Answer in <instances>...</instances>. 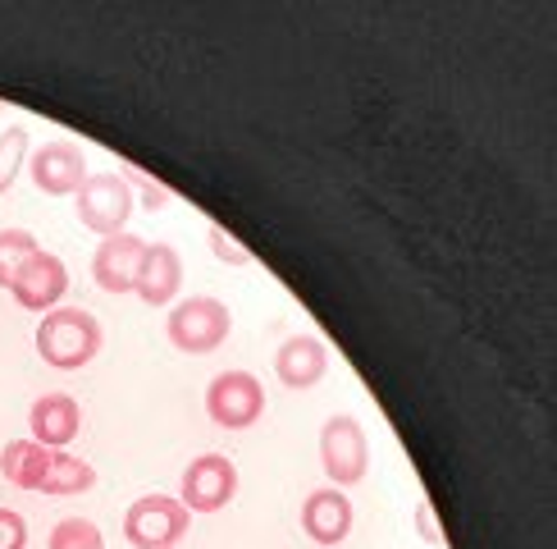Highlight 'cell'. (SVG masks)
<instances>
[{
    "instance_id": "obj_1",
    "label": "cell",
    "mask_w": 557,
    "mask_h": 549,
    "mask_svg": "<svg viewBox=\"0 0 557 549\" xmlns=\"http://www.w3.org/2000/svg\"><path fill=\"white\" fill-rule=\"evenodd\" d=\"M37 353L55 371H78L101 353V320L83 307H55L37 326Z\"/></svg>"
},
{
    "instance_id": "obj_2",
    "label": "cell",
    "mask_w": 557,
    "mask_h": 549,
    "mask_svg": "<svg viewBox=\"0 0 557 549\" xmlns=\"http://www.w3.org/2000/svg\"><path fill=\"white\" fill-rule=\"evenodd\" d=\"M228 307L220 297H183V303L165 316V339L174 343L178 353H215L220 343L228 339Z\"/></svg>"
},
{
    "instance_id": "obj_3",
    "label": "cell",
    "mask_w": 557,
    "mask_h": 549,
    "mask_svg": "<svg viewBox=\"0 0 557 549\" xmlns=\"http://www.w3.org/2000/svg\"><path fill=\"white\" fill-rule=\"evenodd\" d=\"M133 188L124 183V174L114 170H101V174H87V183L74 193V206H78V220L83 229H91V234H124L128 229V216H133Z\"/></svg>"
},
{
    "instance_id": "obj_4",
    "label": "cell",
    "mask_w": 557,
    "mask_h": 549,
    "mask_svg": "<svg viewBox=\"0 0 557 549\" xmlns=\"http://www.w3.org/2000/svg\"><path fill=\"white\" fill-rule=\"evenodd\" d=\"M193 513L183 509L170 495H143L137 503H128L124 513V540L133 549H174L183 536H188Z\"/></svg>"
},
{
    "instance_id": "obj_5",
    "label": "cell",
    "mask_w": 557,
    "mask_h": 549,
    "mask_svg": "<svg viewBox=\"0 0 557 549\" xmlns=\"http://www.w3.org/2000/svg\"><path fill=\"white\" fill-rule=\"evenodd\" d=\"M261 412H265V389L251 371H220L206 385V417L224 430L257 426Z\"/></svg>"
},
{
    "instance_id": "obj_6",
    "label": "cell",
    "mask_w": 557,
    "mask_h": 549,
    "mask_svg": "<svg viewBox=\"0 0 557 549\" xmlns=\"http://www.w3.org/2000/svg\"><path fill=\"white\" fill-rule=\"evenodd\" d=\"M320 467L334 486H357L370 467V444L357 417H330L320 426Z\"/></svg>"
},
{
    "instance_id": "obj_7",
    "label": "cell",
    "mask_w": 557,
    "mask_h": 549,
    "mask_svg": "<svg viewBox=\"0 0 557 549\" xmlns=\"http://www.w3.org/2000/svg\"><path fill=\"white\" fill-rule=\"evenodd\" d=\"M178 503L188 513H220L228 499L238 495V467L234 457L224 453H201L188 463V472H183V486H178Z\"/></svg>"
},
{
    "instance_id": "obj_8",
    "label": "cell",
    "mask_w": 557,
    "mask_h": 549,
    "mask_svg": "<svg viewBox=\"0 0 557 549\" xmlns=\"http://www.w3.org/2000/svg\"><path fill=\"white\" fill-rule=\"evenodd\" d=\"M10 293L23 312H55V303L69 293V270L55 252H37V257H28L23 270L14 274Z\"/></svg>"
},
{
    "instance_id": "obj_9",
    "label": "cell",
    "mask_w": 557,
    "mask_h": 549,
    "mask_svg": "<svg viewBox=\"0 0 557 549\" xmlns=\"http://www.w3.org/2000/svg\"><path fill=\"white\" fill-rule=\"evenodd\" d=\"M28 174L46 197H74L87 183V160L74 143H46L28 156Z\"/></svg>"
},
{
    "instance_id": "obj_10",
    "label": "cell",
    "mask_w": 557,
    "mask_h": 549,
    "mask_svg": "<svg viewBox=\"0 0 557 549\" xmlns=\"http://www.w3.org/2000/svg\"><path fill=\"white\" fill-rule=\"evenodd\" d=\"M143 252H147V243L137 234H128V229H124V234L101 239L97 252H91V280H97V289H106V293H133Z\"/></svg>"
},
{
    "instance_id": "obj_11",
    "label": "cell",
    "mask_w": 557,
    "mask_h": 549,
    "mask_svg": "<svg viewBox=\"0 0 557 549\" xmlns=\"http://www.w3.org/2000/svg\"><path fill=\"white\" fill-rule=\"evenodd\" d=\"M178 284H183V257L170 243H147L143 266H137V280H133V293L143 297L147 307H170Z\"/></svg>"
},
{
    "instance_id": "obj_12",
    "label": "cell",
    "mask_w": 557,
    "mask_h": 549,
    "mask_svg": "<svg viewBox=\"0 0 557 549\" xmlns=\"http://www.w3.org/2000/svg\"><path fill=\"white\" fill-rule=\"evenodd\" d=\"M301 532H307L315 545H338L347 532H352V499H347L338 486L311 490L307 503H301Z\"/></svg>"
},
{
    "instance_id": "obj_13",
    "label": "cell",
    "mask_w": 557,
    "mask_h": 549,
    "mask_svg": "<svg viewBox=\"0 0 557 549\" xmlns=\"http://www.w3.org/2000/svg\"><path fill=\"white\" fill-rule=\"evenodd\" d=\"M324 371H330V349H324L315 334H293L284 349L274 353V376L288 389H311L324 380Z\"/></svg>"
},
{
    "instance_id": "obj_14",
    "label": "cell",
    "mask_w": 557,
    "mask_h": 549,
    "mask_svg": "<svg viewBox=\"0 0 557 549\" xmlns=\"http://www.w3.org/2000/svg\"><path fill=\"white\" fill-rule=\"evenodd\" d=\"M28 426H33V440L41 449H64L83 426L78 399L74 394H41L28 412Z\"/></svg>"
},
{
    "instance_id": "obj_15",
    "label": "cell",
    "mask_w": 557,
    "mask_h": 549,
    "mask_svg": "<svg viewBox=\"0 0 557 549\" xmlns=\"http://www.w3.org/2000/svg\"><path fill=\"white\" fill-rule=\"evenodd\" d=\"M60 449H41L37 440H10L5 449H0V476L10 480L14 490H41V476L46 467H51V457Z\"/></svg>"
},
{
    "instance_id": "obj_16",
    "label": "cell",
    "mask_w": 557,
    "mask_h": 549,
    "mask_svg": "<svg viewBox=\"0 0 557 549\" xmlns=\"http://www.w3.org/2000/svg\"><path fill=\"white\" fill-rule=\"evenodd\" d=\"M97 486V472H91L83 457H69L64 449L51 457V467H46V476H41V490L37 495H83V490H91Z\"/></svg>"
},
{
    "instance_id": "obj_17",
    "label": "cell",
    "mask_w": 557,
    "mask_h": 549,
    "mask_svg": "<svg viewBox=\"0 0 557 549\" xmlns=\"http://www.w3.org/2000/svg\"><path fill=\"white\" fill-rule=\"evenodd\" d=\"M37 239L28 234V229H0V289L14 284V274L23 270V261L37 257Z\"/></svg>"
},
{
    "instance_id": "obj_18",
    "label": "cell",
    "mask_w": 557,
    "mask_h": 549,
    "mask_svg": "<svg viewBox=\"0 0 557 549\" xmlns=\"http://www.w3.org/2000/svg\"><path fill=\"white\" fill-rule=\"evenodd\" d=\"M46 549H106V540H101V526L91 517H64V522H55Z\"/></svg>"
},
{
    "instance_id": "obj_19",
    "label": "cell",
    "mask_w": 557,
    "mask_h": 549,
    "mask_svg": "<svg viewBox=\"0 0 557 549\" xmlns=\"http://www.w3.org/2000/svg\"><path fill=\"white\" fill-rule=\"evenodd\" d=\"M23 166H28V129H5L0 133V193L14 188Z\"/></svg>"
},
{
    "instance_id": "obj_20",
    "label": "cell",
    "mask_w": 557,
    "mask_h": 549,
    "mask_svg": "<svg viewBox=\"0 0 557 549\" xmlns=\"http://www.w3.org/2000/svg\"><path fill=\"white\" fill-rule=\"evenodd\" d=\"M206 234H211V252H215L220 261H228V266H251V261H257V257H251V252H247L243 243L228 239L220 224H211V229H206Z\"/></svg>"
},
{
    "instance_id": "obj_21",
    "label": "cell",
    "mask_w": 557,
    "mask_h": 549,
    "mask_svg": "<svg viewBox=\"0 0 557 549\" xmlns=\"http://www.w3.org/2000/svg\"><path fill=\"white\" fill-rule=\"evenodd\" d=\"M416 532H421V540H425V545L444 549V526H438V513H434V503H430L425 495L416 499Z\"/></svg>"
},
{
    "instance_id": "obj_22",
    "label": "cell",
    "mask_w": 557,
    "mask_h": 549,
    "mask_svg": "<svg viewBox=\"0 0 557 549\" xmlns=\"http://www.w3.org/2000/svg\"><path fill=\"white\" fill-rule=\"evenodd\" d=\"M28 545V522L14 509H0V549H23Z\"/></svg>"
},
{
    "instance_id": "obj_23",
    "label": "cell",
    "mask_w": 557,
    "mask_h": 549,
    "mask_svg": "<svg viewBox=\"0 0 557 549\" xmlns=\"http://www.w3.org/2000/svg\"><path fill=\"white\" fill-rule=\"evenodd\" d=\"M124 183H128V188H133V183L143 188V206H147V211H160V206L170 202V193H165V188H156V183H151L147 174H137V170H128V174H124Z\"/></svg>"
}]
</instances>
